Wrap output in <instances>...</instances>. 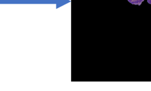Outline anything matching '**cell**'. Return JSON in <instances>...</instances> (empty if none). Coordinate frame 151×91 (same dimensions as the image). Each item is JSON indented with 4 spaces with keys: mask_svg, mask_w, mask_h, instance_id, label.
<instances>
[{
    "mask_svg": "<svg viewBox=\"0 0 151 91\" xmlns=\"http://www.w3.org/2000/svg\"><path fill=\"white\" fill-rule=\"evenodd\" d=\"M127 1L132 4H136V5L140 6L144 0H127Z\"/></svg>",
    "mask_w": 151,
    "mask_h": 91,
    "instance_id": "cell-1",
    "label": "cell"
},
{
    "mask_svg": "<svg viewBox=\"0 0 151 91\" xmlns=\"http://www.w3.org/2000/svg\"><path fill=\"white\" fill-rule=\"evenodd\" d=\"M147 3L151 4V0H147Z\"/></svg>",
    "mask_w": 151,
    "mask_h": 91,
    "instance_id": "cell-2",
    "label": "cell"
}]
</instances>
